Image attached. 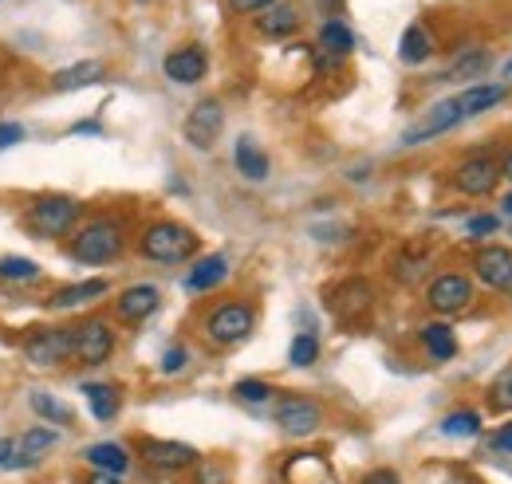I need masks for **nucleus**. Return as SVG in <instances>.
I'll return each mask as SVG.
<instances>
[{
    "instance_id": "0eeeda50",
    "label": "nucleus",
    "mask_w": 512,
    "mask_h": 484,
    "mask_svg": "<svg viewBox=\"0 0 512 484\" xmlns=\"http://www.w3.org/2000/svg\"><path fill=\"white\" fill-rule=\"evenodd\" d=\"M24 359L32 366L71 363V327H36L24 339Z\"/></svg>"
},
{
    "instance_id": "f03ea898",
    "label": "nucleus",
    "mask_w": 512,
    "mask_h": 484,
    "mask_svg": "<svg viewBox=\"0 0 512 484\" xmlns=\"http://www.w3.org/2000/svg\"><path fill=\"white\" fill-rule=\"evenodd\" d=\"M75 221H79V201L64 193H44L24 213V229L40 241H60L75 229Z\"/></svg>"
},
{
    "instance_id": "6e6552de",
    "label": "nucleus",
    "mask_w": 512,
    "mask_h": 484,
    "mask_svg": "<svg viewBox=\"0 0 512 484\" xmlns=\"http://www.w3.org/2000/svg\"><path fill=\"white\" fill-rule=\"evenodd\" d=\"M138 449H142V461H146L150 469H158V473H182V469L197 465V449L186 445V441L142 437V441H138Z\"/></svg>"
},
{
    "instance_id": "c9c22d12",
    "label": "nucleus",
    "mask_w": 512,
    "mask_h": 484,
    "mask_svg": "<svg viewBox=\"0 0 512 484\" xmlns=\"http://www.w3.org/2000/svg\"><path fill=\"white\" fill-rule=\"evenodd\" d=\"M186 363H190V351L186 347H170L162 355V374H178V370H186Z\"/></svg>"
},
{
    "instance_id": "393cba45",
    "label": "nucleus",
    "mask_w": 512,
    "mask_h": 484,
    "mask_svg": "<svg viewBox=\"0 0 512 484\" xmlns=\"http://www.w3.org/2000/svg\"><path fill=\"white\" fill-rule=\"evenodd\" d=\"M83 398H87L95 422H111V418L123 410V394H119L115 386H107V382H87V386H83Z\"/></svg>"
},
{
    "instance_id": "c85d7f7f",
    "label": "nucleus",
    "mask_w": 512,
    "mask_h": 484,
    "mask_svg": "<svg viewBox=\"0 0 512 484\" xmlns=\"http://www.w3.org/2000/svg\"><path fill=\"white\" fill-rule=\"evenodd\" d=\"M430 52H434V40H430V32L422 28V24H410L406 32H402V44H398V56L402 63H426L430 60Z\"/></svg>"
},
{
    "instance_id": "2eb2a0df",
    "label": "nucleus",
    "mask_w": 512,
    "mask_h": 484,
    "mask_svg": "<svg viewBox=\"0 0 512 484\" xmlns=\"http://www.w3.org/2000/svg\"><path fill=\"white\" fill-rule=\"evenodd\" d=\"M162 71L170 75V83L193 87V83H201V79H205V71H209V56H205V48L186 44V48H178V52H170V56H166Z\"/></svg>"
},
{
    "instance_id": "bb28decb",
    "label": "nucleus",
    "mask_w": 512,
    "mask_h": 484,
    "mask_svg": "<svg viewBox=\"0 0 512 484\" xmlns=\"http://www.w3.org/2000/svg\"><path fill=\"white\" fill-rule=\"evenodd\" d=\"M28 406H32V414L44 425H56V429L71 425V406H64V402H60L56 394H48V390H32V394H28Z\"/></svg>"
},
{
    "instance_id": "7c9ffc66",
    "label": "nucleus",
    "mask_w": 512,
    "mask_h": 484,
    "mask_svg": "<svg viewBox=\"0 0 512 484\" xmlns=\"http://www.w3.org/2000/svg\"><path fill=\"white\" fill-rule=\"evenodd\" d=\"M442 433H446V437H477V433H481V414H473V410H453V414H446V422H442Z\"/></svg>"
},
{
    "instance_id": "ddd939ff",
    "label": "nucleus",
    "mask_w": 512,
    "mask_h": 484,
    "mask_svg": "<svg viewBox=\"0 0 512 484\" xmlns=\"http://www.w3.org/2000/svg\"><path fill=\"white\" fill-rule=\"evenodd\" d=\"M60 445V429L56 425H32L16 437V457H12V469H32L40 465L52 449Z\"/></svg>"
},
{
    "instance_id": "9b49d317",
    "label": "nucleus",
    "mask_w": 512,
    "mask_h": 484,
    "mask_svg": "<svg viewBox=\"0 0 512 484\" xmlns=\"http://www.w3.org/2000/svg\"><path fill=\"white\" fill-rule=\"evenodd\" d=\"M469 300H473V280L461 276V272H442V276H434L430 288H426V303H430L434 311H442V315L465 311Z\"/></svg>"
},
{
    "instance_id": "f3484780",
    "label": "nucleus",
    "mask_w": 512,
    "mask_h": 484,
    "mask_svg": "<svg viewBox=\"0 0 512 484\" xmlns=\"http://www.w3.org/2000/svg\"><path fill=\"white\" fill-rule=\"evenodd\" d=\"M509 99V87L505 83H477V87H465L457 95V107H461V119H477L493 107H501Z\"/></svg>"
},
{
    "instance_id": "1a4fd4ad",
    "label": "nucleus",
    "mask_w": 512,
    "mask_h": 484,
    "mask_svg": "<svg viewBox=\"0 0 512 484\" xmlns=\"http://www.w3.org/2000/svg\"><path fill=\"white\" fill-rule=\"evenodd\" d=\"M221 130H225V107L217 99L197 103L190 115H186V126H182V134H186V142H190L193 150H213V142L221 138Z\"/></svg>"
},
{
    "instance_id": "2f4dec72",
    "label": "nucleus",
    "mask_w": 512,
    "mask_h": 484,
    "mask_svg": "<svg viewBox=\"0 0 512 484\" xmlns=\"http://www.w3.org/2000/svg\"><path fill=\"white\" fill-rule=\"evenodd\" d=\"M288 359H292V366H312L316 359H320V339H316L312 331H300V335L292 339Z\"/></svg>"
},
{
    "instance_id": "de8ad7c7",
    "label": "nucleus",
    "mask_w": 512,
    "mask_h": 484,
    "mask_svg": "<svg viewBox=\"0 0 512 484\" xmlns=\"http://www.w3.org/2000/svg\"><path fill=\"white\" fill-rule=\"evenodd\" d=\"M501 174H509V178H512V154H509V158H505V166H501Z\"/></svg>"
},
{
    "instance_id": "58836bf2",
    "label": "nucleus",
    "mask_w": 512,
    "mask_h": 484,
    "mask_svg": "<svg viewBox=\"0 0 512 484\" xmlns=\"http://www.w3.org/2000/svg\"><path fill=\"white\" fill-rule=\"evenodd\" d=\"M268 4H276V0H229V8H233V12H241V16H249V12H264Z\"/></svg>"
},
{
    "instance_id": "ea45409f",
    "label": "nucleus",
    "mask_w": 512,
    "mask_h": 484,
    "mask_svg": "<svg viewBox=\"0 0 512 484\" xmlns=\"http://www.w3.org/2000/svg\"><path fill=\"white\" fill-rule=\"evenodd\" d=\"M359 484H402V477L394 469H375V473H367Z\"/></svg>"
},
{
    "instance_id": "a18cd8bd",
    "label": "nucleus",
    "mask_w": 512,
    "mask_h": 484,
    "mask_svg": "<svg viewBox=\"0 0 512 484\" xmlns=\"http://www.w3.org/2000/svg\"><path fill=\"white\" fill-rule=\"evenodd\" d=\"M339 4H343V0H320L323 12H339Z\"/></svg>"
},
{
    "instance_id": "a19ab883",
    "label": "nucleus",
    "mask_w": 512,
    "mask_h": 484,
    "mask_svg": "<svg viewBox=\"0 0 512 484\" xmlns=\"http://www.w3.org/2000/svg\"><path fill=\"white\" fill-rule=\"evenodd\" d=\"M16 457V437H0V469H12Z\"/></svg>"
},
{
    "instance_id": "f8f14e48",
    "label": "nucleus",
    "mask_w": 512,
    "mask_h": 484,
    "mask_svg": "<svg viewBox=\"0 0 512 484\" xmlns=\"http://www.w3.org/2000/svg\"><path fill=\"white\" fill-rule=\"evenodd\" d=\"M461 119V107H457V99H442V103H434L430 107V115L422 122H414L406 134H402V146H422V142H430V138H438V134H446L453 130Z\"/></svg>"
},
{
    "instance_id": "473e14b6",
    "label": "nucleus",
    "mask_w": 512,
    "mask_h": 484,
    "mask_svg": "<svg viewBox=\"0 0 512 484\" xmlns=\"http://www.w3.org/2000/svg\"><path fill=\"white\" fill-rule=\"evenodd\" d=\"M489 406H493L497 414H509L512 410V366L493 378V386H489Z\"/></svg>"
},
{
    "instance_id": "cd10ccee",
    "label": "nucleus",
    "mask_w": 512,
    "mask_h": 484,
    "mask_svg": "<svg viewBox=\"0 0 512 484\" xmlns=\"http://www.w3.org/2000/svg\"><path fill=\"white\" fill-rule=\"evenodd\" d=\"M320 48L331 60H343V56L355 52V32H351L343 20H327L320 28Z\"/></svg>"
},
{
    "instance_id": "39448f33",
    "label": "nucleus",
    "mask_w": 512,
    "mask_h": 484,
    "mask_svg": "<svg viewBox=\"0 0 512 484\" xmlns=\"http://www.w3.org/2000/svg\"><path fill=\"white\" fill-rule=\"evenodd\" d=\"M253 323L256 315L249 303H221V307H213L205 315V335L217 347H233V343H241V339L253 335Z\"/></svg>"
},
{
    "instance_id": "5701e85b",
    "label": "nucleus",
    "mask_w": 512,
    "mask_h": 484,
    "mask_svg": "<svg viewBox=\"0 0 512 484\" xmlns=\"http://www.w3.org/2000/svg\"><path fill=\"white\" fill-rule=\"evenodd\" d=\"M107 75V63L99 60H83V63H71L64 71L52 75V91H79V87H91Z\"/></svg>"
},
{
    "instance_id": "412c9836",
    "label": "nucleus",
    "mask_w": 512,
    "mask_h": 484,
    "mask_svg": "<svg viewBox=\"0 0 512 484\" xmlns=\"http://www.w3.org/2000/svg\"><path fill=\"white\" fill-rule=\"evenodd\" d=\"M225 276H229V260L221 252L201 256L190 268V276H186V292H213L217 284H225Z\"/></svg>"
},
{
    "instance_id": "4be33fe9",
    "label": "nucleus",
    "mask_w": 512,
    "mask_h": 484,
    "mask_svg": "<svg viewBox=\"0 0 512 484\" xmlns=\"http://www.w3.org/2000/svg\"><path fill=\"white\" fill-rule=\"evenodd\" d=\"M256 28L264 32V36H272V40H280V36H292L296 28H300V12L292 8V4H268L264 12H256Z\"/></svg>"
},
{
    "instance_id": "20e7f679",
    "label": "nucleus",
    "mask_w": 512,
    "mask_h": 484,
    "mask_svg": "<svg viewBox=\"0 0 512 484\" xmlns=\"http://www.w3.org/2000/svg\"><path fill=\"white\" fill-rule=\"evenodd\" d=\"M115 355V327L99 315L83 319L71 327V359H79L83 366H103Z\"/></svg>"
},
{
    "instance_id": "f257e3e1",
    "label": "nucleus",
    "mask_w": 512,
    "mask_h": 484,
    "mask_svg": "<svg viewBox=\"0 0 512 484\" xmlns=\"http://www.w3.org/2000/svg\"><path fill=\"white\" fill-rule=\"evenodd\" d=\"M123 248H127V233H123V221H115V217H95V221H87V225L75 233V241L67 244V252H71L79 264H111V260L123 256Z\"/></svg>"
},
{
    "instance_id": "9d476101",
    "label": "nucleus",
    "mask_w": 512,
    "mask_h": 484,
    "mask_svg": "<svg viewBox=\"0 0 512 484\" xmlns=\"http://www.w3.org/2000/svg\"><path fill=\"white\" fill-rule=\"evenodd\" d=\"M473 272L485 288L501 292V296H512V248L505 244H489L473 256Z\"/></svg>"
},
{
    "instance_id": "a878e982",
    "label": "nucleus",
    "mask_w": 512,
    "mask_h": 484,
    "mask_svg": "<svg viewBox=\"0 0 512 484\" xmlns=\"http://www.w3.org/2000/svg\"><path fill=\"white\" fill-rule=\"evenodd\" d=\"M331 307H335V315L355 319L359 311H367V307H371V284H367V280H347V284L331 296Z\"/></svg>"
},
{
    "instance_id": "c03bdc74",
    "label": "nucleus",
    "mask_w": 512,
    "mask_h": 484,
    "mask_svg": "<svg viewBox=\"0 0 512 484\" xmlns=\"http://www.w3.org/2000/svg\"><path fill=\"white\" fill-rule=\"evenodd\" d=\"M83 484H127V481L115 477V473H91V477H83Z\"/></svg>"
},
{
    "instance_id": "72a5a7b5",
    "label": "nucleus",
    "mask_w": 512,
    "mask_h": 484,
    "mask_svg": "<svg viewBox=\"0 0 512 484\" xmlns=\"http://www.w3.org/2000/svg\"><path fill=\"white\" fill-rule=\"evenodd\" d=\"M233 394H237L241 402H249V406H260V402L272 398V386H268L264 378H241V382L233 386Z\"/></svg>"
},
{
    "instance_id": "4c0bfd02",
    "label": "nucleus",
    "mask_w": 512,
    "mask_h": 484,
    "mask_svg": "<svg viewBox=\"0 0 512 484\" xmlns=\"http://www.w3.org/2000/svg\"><path fill=\"white\" fill-rule=\"evenodd\" d=\"M20 138H24V126H20V122H0V150L16 146Z\"/></svg>"
},
{
    "instance_id": "7ed1b4c3",
    "label": "nucleus",
    "mask_w": 512,
    "mask_h": 484,
    "mask_svg": "<svg viewBox=\"0 0 512 484\" xmlns=\"http://www.w3.org/2000/svg\"><path fill=\"white\" fill-rule=\"evenodd\" d=\"M142 256L154 260V264H182L197 252V233L178 225V221H154L146 233H142Z\"/></svg>"
},
{
    "instance_id": "dca6fc26",
    "label": "nucleus",
    "mask_w": 512,
    "mask_h": 484,
    "mask_svg": "<svg viewBox=\"0 0 512 484\" xmlns=\"http://www.w3.org/2000/svg\"><path fill=\"white\" fill-rule=\"evenodd\" d=\"M158 303H162V292H158L154 284H130L127 292L115 300V315H119L123 323H142L146 315L158 311Z\"/></svg>"
},
{
    "instance_id": "09e8293b",
    "label": "nucleus",
    "mask_w": 512,
    "mask_h": 484,
    "mask_svg": "<svg viewBox=\"0 0 512 484\" xmlns=\"http://www.w3.org/2000/svg\"><path fill=\"white\" fill-rule=\"evenodd\" d=\"M505 75H509V79H512V60H509V63H505Z\"/></svg>"
},
{
    "instance_id": "6ab92c4d",
    "label": "nucleus",
    "mask_w": 512,
    "mask_h": 484,
    "mask_svg": "<svg viewBox=\"0 0 512 484\" xmlns=\"http://www.w3.org/2000/svg\"><path fill=\"white\" fill-rule=\"evenodd\" d=\"M83 461H87L95 473H115V477H123L130 469L127 445H119V441H95V445H87V449H83Z\"/></svg>"
},
{
    "instance_id": "79ce46f5",
    "label": "nucleus",
    "mask_w": 512,
    "mask_h": 484,
    "mask_svg": "<svg viewBox=\"0 0 512 484\" xmlns=\"http://www.w3.org/2000/svg\"><path fill=\"white\" fill-rule=\"evenodd\" d=\"M493 453H512V425H505L501 433H493Z\"/></svg>"
},
{
    "instance_id": "4468645a",
    "label": "nucleus",
    "mask_w": 512,
    "mask_h": 484,
    "mask_svg": "<svg viewBox=\"0 0 512 484\" xmlns=\"http://www.w3.org/2000/svg\"><path fill=\"white\" fill-rule=\"evenodd\" d=\"M497 182H501V162H493V158H469V162H461L457 174H453V185H457L461 193H469V197L493 193Z\"/></svg>"
},
{
    "instance_id": "b1692460",
    "label": "nucleus",
    "mask_w": 512,
    "mask_h": 484,
    "mask_svg": "<svg viewBox=\"0 0 512 484\" xmlns=\"http://www.w3.org/2000/svg\"><path fill=\"white\" fill-rule=\"evenodd\" d=\"M418 339H422V347H426V355L434 359V363H449L453 355H457V335H453V327L449 323H426L422 331H418Z\"/></svg>"
},
{
    "instance_id": "e433bc0d",
    "label": "nucleus",
    "mask_w": 512,
    "mask_h": 484,
    "mask_svg": "<svg viewBox=\"0 0 512 484\" xmlns=\"http://www.w3.org/2000/svg\"><path fill=\"white\" fill-rule=\"evenodd\" d=\"M465 229H469V237H489V233H497V229H501V221L485 213V217H469V225H465Z\"/></svg>"
},
{
    "instance_id": "a211bd4d",
    "label": "nucleus",
    "mask_w": 512,
    "mask_h": 484,
    "mask_svg": "<svg viewBox=\"0 0 512 484\" xmlns=\"http://www.w3.org/2000/svg\"><path fill=\"white\" fill-rule=\"evenodd\" d=\"M233 166H237V174L245 178V182H264L268 174H272V162H268V154L256 146V138H237V146H233Z\"/></svg>"
},
{
    "instance_id": "49530a36",
    "label": "nucleus",
    "mask_w": 512,
    "mask_h": 484,
    "mask_svg": "<svg viewBox=\"0 0 512 484\" xmlns=\"http://www.w3.org/2000/svg\"><path fill=\"white\" fill-rule=\"evenodd\" d=\"M501 209H505V217H512V193H505V201H501Z\"/></svg>"
},
{
    "instance_id": "37998d69",
    "label": "nucleus",
    "mask_w": 512,
    "mask_h": 484,
    "mask_svg": "<svg viewBox=\"0 0 512 484\" xmlns=\"http://www.w3.org/2000/svg\"><path fill=\"white\" fill-rule=\"evenodd\" d=\"M71 134H95V138H99V134H103V126H99L95 119H87V122H75V126H71Z\"/></svg>"
},
{
    "instance_id": "423d86ee",
    "label": "nucleus",
    "mask_w": 512,
    "mask_h": 484,
    "mask_svg": "<svg viewBox=\"0 0 512 484\" xmlns=\"http://www.w3.org/2000/svg\"><path fill=\"white\" fill-rule=\"evenodd\" d=\"M272 422L280 425L284 437H312L323 425V406L312 402V398H304V394H284V398L276 402Z\"/></svg>"
},
{
    "instance_id": "c756f323",
    "label": "nucleus",
    "mask_w": 512,
    "mask_h": 484,
    "mask_svg": "<svg viewBox=\"0 0 512 484\" xmlns=\"http://www.w3.org/2000/svg\"><path fill=\"white\" fill-rule=\"evenodd\" d=\"M40 276V264L28 260V256H4L0 260V280L8 284H24V280H36Z\"/></svg>"
},
{
    "instance_id": "f704fd0d",
    "label": "nucleus",
    "mask_w": 512,
    "mask_h": 484,
    "mask_svg": "<svg viewBox=\"0 0 512 484\" xmlns=\"http://www.w3.org/2000/svg\"><path fill=\"white\" fill-rule=\"evenodd\" d=\"M489 67V52H473V56H461L446 71V79H469V75H481Z\"/></svg>"
},
{
    "instance_id": "aec40b11",
    "label": "nucleus",
    "mask_w": 512,
    "mask_h": 484,
    "mask_svg": "<svg viewBox=\"0 0 512 484\" xmlns=\"http://www.w3.org/2000/svg\"><path fill=\"white\" fill-rule=\"evenodd\" d=\"M107 292H111V284H107L103 276H95V280H83V284H67V288H60L48 307H52V311H71V307H83V303L103 300Z\"/></svg>"
}]
</instances>
